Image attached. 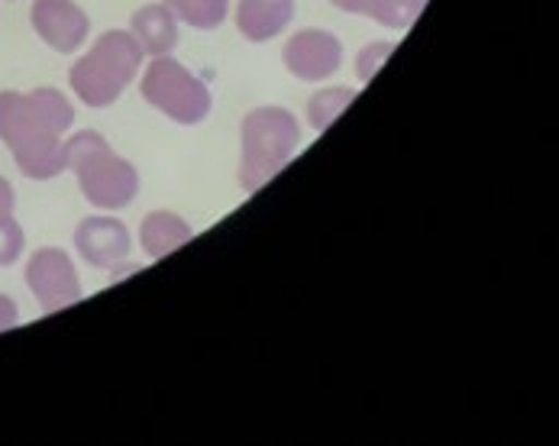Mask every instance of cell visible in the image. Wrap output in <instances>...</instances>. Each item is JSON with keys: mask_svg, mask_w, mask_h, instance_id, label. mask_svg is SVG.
<instances>
[{"mask_svg": "<svg viewBox=\"0 0 559 446\" xmlns=\"http://www.w3.org/2000/svg\"><path fill=\"white\" fill-rule=\"evenodd\" d=\"M75 124V107L59 87L0 91V143L13 152L16 168L33 181H49L69 172L66 133Z\"/></svg>", "mask_w": 559, "mask_h": 446, "instance_id": "6da1fadb", "label": "cell"}, {"mask_svg": "<svg viewBox=\"0 0 559 446\" xmlns=\"http://www.w3.org/2000/svg\"><path fill=\"white\" fill-rule=\"evenodd\" d=\"M66 149H69V172H75L81 195L94 208L123 211L133 204V198L140 195V172L133 162L117 155L100 133L94 130L75 133L72 140H66Z\"/></svg>", "mask_w": 559, "mask_h": 446, "instance_id": "7a4b0ae2", "label": "cell"}, {"mask_svg": "<svg viewBox=\"0 0 559 446\" xmlns=\"http://www.w3.org/2000/svg\"><path fill=\"white\" fill-rule=\"evenodd\" d=\"M143 56L130 30H110L72 66L69 84L87 107H110L136 81Z\"/></svg>", "mask_w": 559, "mask_h": 446, "instance_id": "3957f363", "label": "cell"}, {"mask_svg": "<svg viewBox=\"0 0 559 446\" xmlns=\"http://www.w3.org/2000/svg\"><path fill=\"white\" fill-rule=\"evenodd\" d=\"M301 146V127L285 107H255L242 120L240 185L242 191H259L269 185Z\"/></svg>", "mask_w": 559, "mask_h": 446, "instance_id": "277c9868", "label": "cell"}, {"mask_svg": "<svg viewBox=\"0 0 559 446\" xmlns=\"http://www.w3.org/2000/svg\"><path fill=\"white\" fill-rule=\"evenodd\" d=\"M143 97L162 110L165 117H171L181 127H194L211 114V91L207 84L191 74L181 62H175L171 56H156L140 84Z\"/></svg>", "mask_w": 559, "mask_h": 446, "instance_id": "5b68a950", "label": "cell"}, {"mask_svg": "<svg viewBox=\"0 0 559 446\" xmlns=\"http://www.w3.org/2000/svg\"><path fill=\"white\" fill-rule=\"evenodd\" d=\"M26 289L39 301L46 314L72 307L81 297V279L75 272V262L66 249L43 246L29 256L26 262Z\"/></svg>", "mask_w": 559, "mask_h": 446, "instance_id": "8992f818", "label": "cell"}, {"mask_svg": "<svg viewBox=\"0 0 559 446\" xmlns=\"http://www.w3.org/2000/svg\"><path fill=\"white\" fill-rule=\"evenodd\" d=\"M29 23L39 39L59 56L79 52L91 33V20L75 0H33Z\"/></svg>", "mask_w": 559, "mask_h": 446, "instance_id": "52a82bcc", "label": "cell"}, {"mask_svg": "<svg viewBox=\"0 0 559 446\" xmlns=\"http://www.w3.org/2000/svg\"><path fill=\"white\" fill-rule=\"evenodd\" d=\"M285 69L301 81H323L343 66V43L326 30H301L282 49Z\"/></svg>", "mask_w": 559, "mask_h": 446, "instance_id": "ba28073f", "label": "cell"}, {"mask_svg": "<svg viewBox=\"0 0 559 446\" xmlns=\"http://www.w3.org/2000/svg\"><path fill=\"white\" fill-rule=\"evenodd\" d=\"M75 249L94 269H120L130 259L133 236L117 218H84L75 230Z\"/></svg>", "mask_w": 559, "mask_h": 446, "instance_id": "9c48e42d", "label": "cell"}, {"mask_svg": "<svg viewBox=\"0 0 559 446\" xmlns=\"http://www.w3.org/2000/svg\"><path fill=\"white\" fill-rule=\"evenodd\" d=\"M295 16V0H240L237 3V30L249 43H269Z\"/></svg>", "mask_w": 559, "mask_h": 446, "instance_id": "30bf717a", "label": "cell"}, {"mask_svg": "<svg viewBox=\"0 0 559 446\" xmlns=\"http://www.w3.org/2000/svg\"><path fill=\"white\" fill-rule=\"evenodd\" d=\"M130 33L146 56H168L178 46V20L165 3H146L130 16Z\"/></svg>", "mask_w": 559, "mask_h": 446, "instance_id": "8fae6325", "label": "cell"}, {"mask_svg": "<svg viewBox=\"0 0 559 446\" xmlns=\"http://www.w3.org/2000/svg\"><path fill=\"white\" fill-rule=\"evenodd\" d=\"M191 236H194V230L181 221L178 214H171V211H153V214H146V221L140 226V243H143V249H146L150 259L171 256Z\"/></svg>", "mask_w": 559, "mask_h": 446, "instance_id": "7c38bea8", "label": "cell"}, {"mask_svg": "<svg viewBox=\"0 0 559 446\" xmlns=\"http://www.w3.org/2000/svg\"><path fill=\"white\" fill-rule=\"evenodd\" d=\"M330 3L343 13L369 16L389 30H407L427 7V0H330Z\"/></svg>", "mask_w": 559, "mask_h": 446, "instance_id": "4fadbf2b", "label": "cell"}, {"mask_svg": "<svg viewBox=\"0 0 559 446\" xmlns=\"http://www.w3.org/2000/svg\"><path fill=\"white\" fill-rule=\"evenodd\" d=\"M175 20L188 23L191 30H217L227 20L230 3L227 0H162Z\"/></svg>", "mask_w": 559, "mask_h": 446, "instance_id": "5bb4252c", "label": "cell"}, {"mask_svg": "<svg viewBox=\"0 0 559 446\" xmlns=\"http://www.w3.org/2000/svg\"><path fill=\"white\" fill-rule=\"evenodd\" d=\"M356 101V87H326V91H318L311 101H308V120L311 127L323 133L330 130V124Z\"/></svg>", "mask_w": 559, "mask_h": 446, "instance_id": "9a60e30c", "label": "cell"}, {"mask_svg": "<svg viewBox=\"0 0 559 446\" xmlns=\"http://www.w3.org/2000/svg\"><path fill=\"white\" fill-rule=\"evenodd\" d=\"M26 249V233L16 223L13 211H0V269L13 266Z\"/></svg>", "mask_w": 559, "mask_h": 446, "instance_id": "2e32d148", "label": "cell"}, {"mask_svg": "<svg viewBox=\"0 0 559 446\" xmlns=\"http://www.w3.org/2000/svg\"><path fill=\"white\" fill-rule=\"evenodd\" d=\"M392 52H395V43H385V39L369 43V46L356 56V78H359V81H369L372 74L382 69V62H385Z\"/></svg>", "mask_w": 559, "mask_h": 446, "instance_id": "e0dca14e", "label": "cell"}, {"mask_svg": "<svg viewBox=\"0 0 559 446\" xmlns=\"http://www.w3.org/2000/svg\"><path fill=\"white\" fill-rule=\"evenodd\" d=\"M16 320H20V307H16V301H13L10 295H0V330L16 327Z\"/></svg>", "mask_w": 559, "mask_h": 446, "instance_id": "ac0fdd59", "label": "cell"}, {"mask_svg": "<svg viewBox=\"0 0 559 446\" xmlns=\"http://www.w3.org/2000/svg\"><path fill=\"white\" fill-rule=\"evenodd\" d=\"M13 204H16L13 185L7 178H0V211H13Z\"/></svg>", "mask_w": 559, "mask_h": 446, "instance_id": "d6986e66", "label": "cell"}]
</instances>
